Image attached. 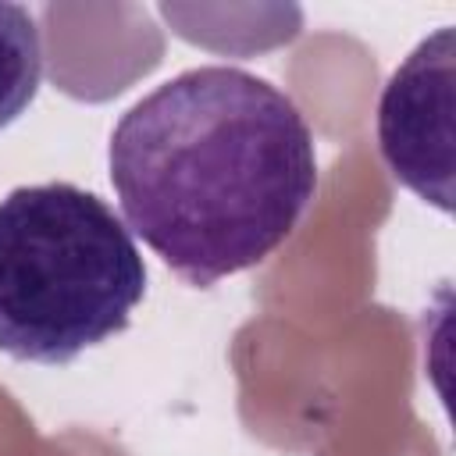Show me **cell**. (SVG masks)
Returning <instances> with one entry per match:
<instances>
[{
  "label": "cell",
  "mask_w": 456,
  "mask_h": 456,
  "mask_svg": "<svg viewBox=\"0 0 456 456\" xmlns=\"http://www.w3.org/2000/svg\"><path fill=\"white\" fill-rule=\"evenodd\" d=\"M107 160L128 232L196 289L267 260L317 192L299 107L228 64L189 68L132 103Z\"/></svg>",
  "instance_id": "6da1fadb"
},
{
  "label": "cell",
  "mask_w": 456,
  "mask_h": 456,
  "mask_svg": "<svg viewBox=\"0 0 456 456\" xmlns=\"http://www.w3.org/2000/svg\"><path fill=\"white\" fill-rule=\"evenodd\" d=\"M146 296L128 224L71 182L0 200V353L61 367L125 331Z\"/></svg>",
  "instance_id": "7a4b0ae2"
},
{
  "label": "cell",
  "mask_w": 456,
  "mask_h": 456,
  "mask_svg": "<svg viewBox=\"0 0 456 456\" xmlns=\"http://www.w3.org/2000/svg\"><path fill=\"white\" fill-rule=\"evenodd\" d=\"M378 146L388 171L420 200L452 210L456 171V32L428 36L388 78L378 103Z\"/></svg>",
  "instance_id": "3957f363"
},
{
  "label": "cell",
  "mask_w": 456,
  "mask_h": 456,
  "mask_svg": "<svg viewBox=\"0 0 456 456\" xmlns=\"http://www.w3.org/2000/svg\"><path fill=\"white\" fill-rule=\"evenodd\" d=\"M43 82V43L28 7L0 0V128L18 121Z\"/></svg>",
  "instance_id": "277c9868"
}]
</instances>
